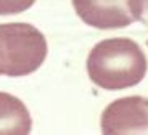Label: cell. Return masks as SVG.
I'll return each mask as SVG.
<instances>
[{"label": "cell", "instance_id": "obj_3", "mask_svg": "<svg viewBox=\"0 0 148 135\" xmlns=\"http://www.w3.org/2000/svg\"><path fill=\"white\" fill-rule=\"evenodd\" d=\"M101 132L114 134H148V100L126 97L110 103L101 114Z\"/></svg>", "mask_w": 148, "mask_h": 135}, {"label": "cell", "instance_id": "obj_5", "mask_svg": "<svg viewBox=\"0 0 148 135\" xmlns=\"http://www.w3.org/2000/svg\"><path fill=\"white\" fill-rule=\"evenodd\" d=\"M32 129V119L26 105L7 92H0V134L27 135Z\"/></svg>", "mask_w": 148, "mask_h": 135}, {"label": "cell", "instance_id": "obj_1", "mask_svg": "<svg viewBox=\"0 0 148 135\" xmlns=\"http://www.w3.org/2000/svg\"><path fill=\"white\" fill-rule=\"evenodd\" d=\"M148 61L140 45L127 37L105 39L87 56V74L97 87L122 90L135 87L147 76Z\"/></svg>", "mask_w": 148, "mask_h": 135}, {"label": "cell", "instance_id": "obj_4", "mask_svg": "<svg viewBox=\"0 0 148 135\" xmlns=\"http://www.w3.org/2000/svg\"><path fill=\"white\" fill-rule=\"evenodd\" d=\"M77 16L90 27L121 29L134 23L130 0H71Z\"/></svg>", "mask_w": 148, "mask_h": 135}, {"label": "cell", "instance_id": "obj_2", "mask_svg": "<svg viewBox=\"0 0 148 135\" xmlns=\"http://www.w3.org/2000/svg\"><path fill=\"white\" fill-rule=\"evenodd\" d=\"M47 39L27 23L0 24V74L23 77L36 73L47 58Z\"/></svg>", "mask_w": 148, "mask_h": 135}, {"label": "cell", "instance_id": "obj_8", "mask_svg": "<svg viewBox=\"0 0 148 135\" xmlns=\"http://www.w3.org/2000/svg\"><path fill=\"white\" fill-rule=\"evenodd\" d=\"M147 45H148V40H147Z\"/></svg>", "mask_w": 148, "mask_h": 135}, {"label": "cell", "instance_id": "obj_6", "mask_svg": "<svg viewBox=\"0 0 148 135\" xmlns=\"http://www.w3.org/2000/svg\"><path fill=\"white\" fill-rule=\"evenodd\" d=\"M36 0H0V16L18 15L29 10Z\"/></svg>", "mask_w": 148, "mask_h": 135}, {"label": "cell", "instance_id": "obj_7", "mask_svg": "<svg viewBox=\"0 0 148 135\" xmlns=\"http://www.w3.org/2000/svg\"><path fill=\"white\" fill-rule=\"evenodd\" d=\"M130 11L134 21H138L148 27V0H130Z\"/></svg>", "mask_w": 148, "mask_h": 135}]
</instances>
